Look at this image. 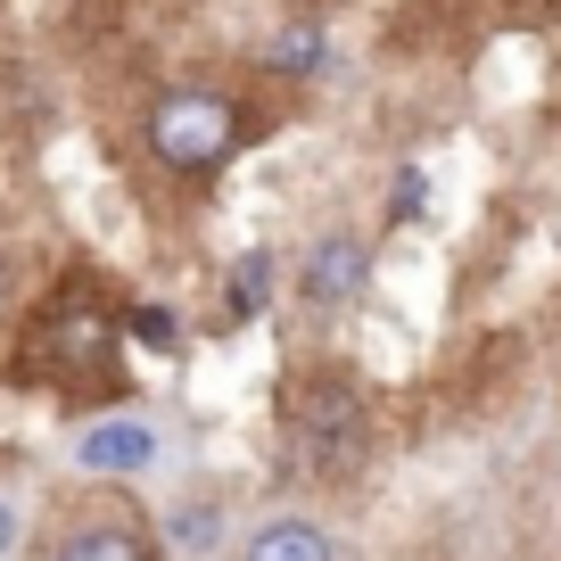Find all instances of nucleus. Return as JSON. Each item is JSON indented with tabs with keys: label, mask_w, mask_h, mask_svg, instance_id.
I'll return each mask as SVG.
<instances>
[{
	"label": "nucleus",
	"mask_w": 561,
	"mask_h": 561,
	"mask_svg": "<svg viewBox=\"0 0 561 561\" xmlns=\"http://www.w3.org/2000/svg\"><path fill=\"white\" fill-rule=\"evenodd\" d=\"M75 462H83L91 479H140L158 462V430L140 413H107V421H91L83 438H75Z\"/></svg>",
	"instance_id": "20e7f679"
},
{
	"label": "nucleus",
	"mask_w": 561,
	"mask_h": 561,
	"mask_svg": "<svg viewBox=\"0 0 561 561\" xmlns=\"http://www.w3.org/2000/svg\"><path fill=\"white\" fill-rule=\"evenodd\" d=\"M264 58H273V75H314L322 58H331V34H322L314 18H298V25H280V34H273Z\"/></svg>",
	"instance_id": "9d476101"
},
{
	"label": "nucleus",
	"mask_w": 561,
	"mask_h": 561,
	"mask_svg": "<svg viewBox=\"0 0 561 561\" xmlns=\"http://www.w3.org/2000/svg\"><path fill=\"white\" fill-rule=\"evenodd\" d=\"M364 289H371V248L355 240V231H322V240L306 248V264H298L306 314H339V306H355Z\"/></svg>",
	"instance_id": "7ed1b4c3"
},
{
	"label": "nucleus",
	"mask_w": 561,
	"mask_h": 561,
	"mask_svg": "<svg viewBox=\"0 0 561 561\" xmlns=\"http://www.w3.org/2000/svg\"><path fill=\"white\" fill-rule=\"evenodd\" d=\"M18 545H25V512H18V504H9V495H0V561L18 553Z\"/></svg>",
	"instance_id": "ddd939ff"
},
{
	"label": "nucleus",
	"mask_w": 561,
	"mask_h": 561,
	"mask_svg": "<svg viewBox=\"0 0 561 561\" xmlns=\"http://www.w3.org/2000/svg\"><path fill=\"white\" fill-rule=\"evenodd\" d=\"M133 339H140V347H174V314H165V306H133Z\"/></svg>",
	"instance_id": "9b49d317"
},
{
	"label": "nucleus",
	"mask_w": 561,
	"mask_h": 561,
	"mask_svg": "<svg viewBox=\"0 0 561 561\" xmlns=\"http://www.w3.org/2000/svg\"><path fill=\"white\" fill-rule=\"evenodd\" d=\"M165 545H174V553H215V545H224V504H215V495H198V504H174V520H165Z\"/></svg>",
	"instance_id": "1a4fd4ad"
},
{
	"label": "nucleus",
	"mask_w": 561,
	"mask_h": 561,
	"mask_svg": "<svg viewBox=\"0 0 561 561\" xmlns=\"http://www.w3.org/2000/svg\"><path fill=\"white\" fill-rule=\"evenodd\" d=\"M264 306H273V248H248V256H231V273H224V314L256 322Z\"/></svg>",
	"instance_id": "6e6552de"
},
{
	"label": "nucleus",
	"mask_w": 561,
	"mask_h": 561,
	"mask_svg": "<svg viewBox=\"0 0 561 561\" xmlns=\"http://www.w3.org/2000/svg\"><path fill=\"white\" fill-rule=\"evenodd\" d=\"M231 561H339V537L314 512H273V520L240 528V553Z\"/></svg>",
	"instance_id": "423d86ee"
},
{
	"label": "nucleus",
	"mask_w": 561,
	"mask_h": 561,
	"mask_svg": "<svg viewBox=\"0 0 561 561\" xmlns=\"http://www.w3.org/2000/svg\"><path fill=\"white\" fill-rule=\"evenodd\" d=\"M280 446L298 462V479H322V488H347L371 462V397L347 364H314L289 380L280 397Z\"/></svg>",
	"instance_id": "f257e3e1"
},
{
	"label": "nucleus",
	"mask_w": 561,
	"mask_h": 561,
	"mask_svg": "<svg viewBox=\"0 0 561 561\" xmlns=\"http://www.w3.org/2000/svg\"><path fill=\"white\" fill-rule=\"evenodd\" d=\"M240 140H248V116L207 83H182V91H165V100L149 107V149H158V165H174V174H215Z\"/></svg>",
	"instance_id": "f03ea898"
},
{
	"label": "nucleus",
	"mask_w": 561,
	"mask_h": 561,
	"mask_svg": "<svg viewBox=\"0 0 561 561\" xmlns=\"http://www.w3.org/2000/svg\"><path fill=\"white\" fill-rule=\"evenodd\" d=\"M421 207H430V182H421V174H397V224H413Z\"/></svg>",
	"instance_id": "f8f14e48"
},
{
	"label": "nucleus",
	"mask_w": 561,
	"mask_h": 561,
	"mask_svg": "<svg viewBox=\"0 0 561 561\" xmlns=\"http://www.w3.org/2000/svg\"><path fill=\"white\" fill-rule=\"evenodd\" d=\"M50 561H158V545L140 537V520H124V512H91V520H75L58 537Z\"/></svg>",
	"instance_id": "0eeeda50"
},
{
	"label": "nucleus",
	"mask_w": 561,
	"mask_h": 561,
	"mask_svg": "<svg viewBox=\"0 0 561 561\" xmlns=\"http://www.w3.org/2000/svg\"><path fill=\"white\" fill-rule=\"evenodd\" d=\"M42 331H50V371L58 380H75V371H100L107 355H116V314H100V306H58V314H42Z\"/></svg>",
	"instance_id": "39448f33"
}]
</instances>
